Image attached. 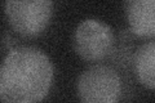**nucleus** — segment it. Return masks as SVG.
<instances>
[{
  "mask_svg": "<svg viewBox=\"0 0 155 103\" xmlns=\"http://www.w3.org/2000/svg\"><path fill=\"white\" fill-rule=\"evenodd\" d=\"M136 71L145 85L155 88V43L140 48L136 56Z\"/></svg>",
  "mask_w": 155,
  "mask_h": 103,
  "instance_id": "nucleus-6",
  "label": "nucleus"
},
{
  "mask_svg": "<svg viewBox=\"0 0 155 103\" xmlns=\"http://www.w3.org/2000/svg\"><path fill=\"white\" fill-rule=\"evenodd\" d=\"M128 19L138 35L155 34V0H134L128 3Z\"/></svg>",
  "mask_w": 155,
  "mask_h": 103,
  "instance_id": "nucleus-5",
  "label": "nucleus"
},
{
  "mask_svg": "<svg viewBox=\"0 0 155 103\" xmlns=\"http://www.w3.org/2000/svg\"><path fill=\"white\" fill-rule=\"evenodd\" d=\"M7 16L14 30L23 35H35L45 27L52 13L48 0H9L5 3Z\"/></svg>",
  "mask_w": 155,
  "mask_h": 103,
  "instance_id": "nucleus-3",
  "label": "nucleus"
},
{
  "mask_svg": "<svg viewBox=\"0 0 155 103\" xmlns=\"http://www.w3.org/2000/svg\"><path fill=\"white\" fill-rule=\"evenodd\" d=\"M53 68L48 57L36 48L11 50L0 73L3 103H39L49 90Z\"/></svg>",
  "mask_w": 155,
  "mask_h": 103,
  "instance_id": "nucleus-1",
  "label": "nucleus"
},
{
  "mask_svg": "<svg viewBox=\"0 0 155 103\" xmlns=\"http://www.w3.org/2000/svg\"><path fill=\"white\" fill-rule=\"evenodd\" d=\"M113 32L110 27L96 19H85L76 28L75 49L88 61L101 60L111 50Z\"/></svg>",
  "mask_w": 155,
  "mask_h": 103,
  "instance_id": "nucleus-4",
  "label": "nucleus"
},
{
  "mask_svg": "<svg viewBox=\"0 0 155 103\" xmlns=\"http://www.w3.org/2000/svg\"><path fill=\"white\" fill-rule=\"evenodd\" d=\"M78 89L81 103H116L120 81L113 68L98 65L83 72Z\"/></svg>",
  "mask_w": 155,
  "mask_h": 103,
  "instance_id": "nucleus-2",
  "label": "nucleus"
}]
</instances>
